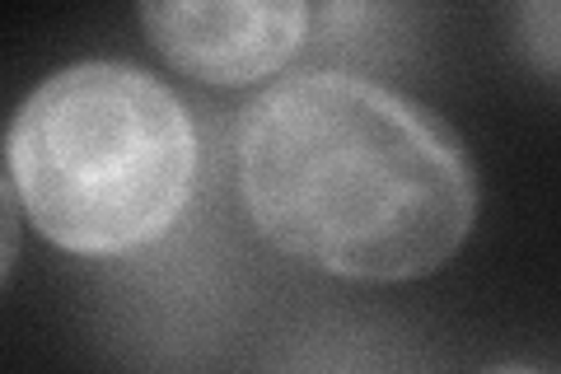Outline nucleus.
I'll return each instance as SVG.
<instances>
[{
	"instance_id": "1",
	"label": "nucleus",
	"mask_w": 561,
	"mask_h": 374,
	"mask_svg": "<svg viewBox=\"0 0 561 374\" xmlns=\"http://www.w3.org/2000/svg\"><path fill=\"white\" fill-rule=\"evenodd\" d=\"M239 192L272 248L346 281L440 272L478 220L463 140L342 70L280 80L243 113Z\"/></svg>"
},
{
	"instance_id": "2",
	"label": "nucleus",
	"mask_w": 561,
	"mask_h": 374,
	"mask_svg": "<svg viewBox=\"0 0 561 374\" xmlns=\"http://www.w3.org/2000/svg\"><path fill=\"white\" fill-rule=\"evenodd\" d=\"M5 178L38 235L80 258L164 239L197 178V132L169 84L127 61H80L24 99Z\"/></svg>"
},
{
	"instance_id": "3",
	"label": "nucleus",
	"mask_w": 561,
	"mask_h": 374,
	"mask_svg": "<svg viewBox=\"0 0 561 374\" xmlns=\"http://www.w3.org/2000/svg\"><path fill=\"white\" fill-rule=\"evenodd\" d=\"M150 43L169 66L206 84H253L280 70L309 33L295 0H210V5H140Z\"/></svg>"
},
{
	"instance_id": "4",
	"label": "nucleus",
	"mask_w": 561,
	"mask_h": 374,
	"mask_svg": "<svg viewBox=\"0 0 561 374\" xmlns=\"http://www.w3.org/2000/svg\"><path fill=\"white\" fill-rule=\"evenodd\" d=\"M519 33L529 57L548 70H561V5H534L519 10Z\"/></svg>"
},
{
	"instance_id": "5",
	"label": "nucleus",
	"mask_w": 561,
	"mask_h": 374,
	"mask_svg": "<svg viewBox=\"0 0 561 374\" xmlns=\"http://www.w3.org/2000/svg\"><path fill=\"white\" fill-rule=\"evenodd\" d=\"M496 374H534V370H496Z\"/></svg>"
}]
</instances>
